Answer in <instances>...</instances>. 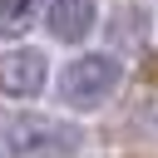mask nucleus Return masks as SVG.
I'll use <instances>...</instances> for the list:
<instances>
[{"mask_svg": "<svg viewBox=\"0 0 158 158\" xmlns=\"http://www.w3.org/2000/svg\"><path fill=\"white\" fill-rule=\"evenodd\" d=\"M118 79H123V64L114 54H84L59 74V99L74 109H99L118 89Z\"/></svg>", "mask_w": 158, "mask_h": 158, "instance_id": "nucleus-1", "label": "nucleus"}, {"mask_svg": "<svg viewBox=\"0 0 158 158\" xmlns=\"http://www.w3.org/2000/svg\"><path fill=\"white\" fill-rule=\"evenodd\" d=\"M5 138H10V148L20 153V158H69L79 143H84V133L79 128H69V123H59V118H15L10 128H5Z\"/></svg>", "mask_w": 158, "mask_h": 158, "instance_id": "nucleus-2", "label": "nucleus"}, {"mask_svg": "<svg viewBox=\"0 0 158 158\" xmlns=\"http://www.w3.org/2000/svg\"><path fill=\"white\" fill-rule=\"evenodd\" d=\"M0 89L10 99H35L44 89V54L40 49H10V54H0Z\"/></svg>", "mask_w": 158, "mask_h": 158, "instance_id": "nucleus-3", "label": "nucleus"}, {"mask_svg": "<svg viewBox=\"0 0 158 158\" xmlns=\"http://www.w3.org/2000/svg\"><path fill=\"white\" fill-rule=\"evenodd\" d=\"M94 30V0H54L49 5V35L64 44H79Z\"/></svg>", "mask_w": 158, "mask_h": 158, "instance_id": "nucleus-4", "label": "nucleus"}, {"mask_svg": "<svg viewBox=\"0 0 158 158\" xmlns=\"http://www.w3.org/2000/svg\"><path fill=\"white\" fill-rule=\"evenodd\" d=\"M44 15V0H0V40H15L25 30H35Z\"/></svg>", "mask_w": 158, "mask_h": 158, "instance_id": "nucleus-5", "label": "nucleus"}]
</instances>
